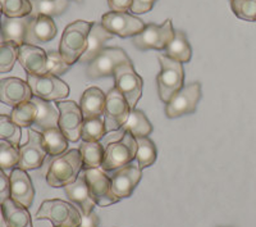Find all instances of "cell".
Wrapping results in <instances>:
<instances>
[{"label":"cell","instance_id":"cell-2","mask_svg":"<svg viewBox=\"0 0 256 227\" xmlns=\"http://www.w3.org/2000/svg\"><path fill=\"white\" fill-rule=\"evenodd\" d=\"M80 149H72L54 157L46 172V182L52 187H64L74 182L82 171Z\"/></svg>","mask_w":256,"mask_h":227},{"label":"cell","instance_id":"cell-29","mask_svg":"<svg viewBox=\"0 0 256 227\" xmlns=\"http://www.w3.org/2000/svg\"><path fill=\"white\" fill-rule=\"evenodd\" d=\"M80 153H81L82 168H100L104 160L105 146L100 141H95V143L84 141L80 146Z\"/></svg>","mask_w":256,"mask_h":227},{"label":"cell","instance_id":"cell-22","mask_svg":"<svg viewBox=\"0 0 256 227\" xmlns=\"http://www.w3.org/2000/svg\"><path fill=\"white\" fill-rule=\"evenodd\" d=\"M105 99H106V95L99 88L92 86L84 90L81 96V102H80L84 120H92V118H99L104 116Z\"/></svg>","mask_w":256,"mask_h":227},{"label":"cell","instance_id":"cell-27","mask_svg":"<svg viewBox=\"0 0 256 227\" xmlns=\"http://www.w3.org/2000/svg\"><path fill=\"white\" fill-rule=\"evenodd\" d=\"M122 130L126 132H130L134 139L148 137L152 132V125L142 111H138L134 108L130 112L128 120L122 126Z\"/></svg>","mask_w":256,"mask_h":227},{"label":"cell","instance_id":"cell-19","mask_svg":"<svg viewBox=\"0 0 256 227\" xmlns=\"http://www.w3.org/2000/svg\"><path fill=\"white\" fill-rule=\"evenodd\" d=\"M18 62L27 75H45L48 66V52L31 44H22L18 48Z\"/></svg>","mask_w":256,"mask_h":227},{"label":"cell","instance_id":"cell-23","mask_svg":"<svg viewBox=\"0 0 256 227\" xmlns=\"http://www.w3.org/2000/svg\"><path fill=\"white\" fill-rule=\"evenodd\" d=\"M113 36V34L106 31V30L102 27V24L92 22L90 34H88V49H86V52L82 54V57L80 58V62H81V63H88L90 61H92V59L104 49L105 43L112 40Z\"/></svg>","mask_w":256,"mask_h":227},{"label":"cell","instance_id":"cell-47","mask_svg":"<svg viewBox=\"0 0 256 227\" xmlns=\"http://www.w3.org/2000/svg\"><path fill=\"white\" fill-rule=\"evenodd\" d=\"M4 43V38H3V35H2V32H0V44H3Z\"/></svg>","mask_w":256,"mask_h":227},{"label":"cell","instance_id":"cell-18","mask_svg":"<svg viewBox=\"0 0 256 227\" xmlns=\"http://www.w3.org/2000/svg\"><path fill=\"white\" fill-rule=\"evenodd\" d=\"M9 180H10V199L22 207H31L35 198V189L27 171L16 167L10 171Z\"/></svg>","mask_w":256,"mask_h":227},{"label":"cell","instance_id":"cell-13","mask_svg":"<svg viewBox=\"0 0 256 227\" xmlns=\"http://www.w3.org/2000/svg\"><path fill=\"white\" fill-rule=\"evenodd\" d=\"M102 25L106 31L120 38L138 35L146 25L140 18L127 12H108L102 17Z\"/></svg>","mask_w":256,"mask_h":227},{"label":"cell","instance_id":"cell-4","mask_svg":"<svg viewBox=\"0 0 256 227\" xmlns=\"http://www.w3.org/2000/svg\"><path fill=\"white\" fill-rule=\"evenodd\" d=\"M35 218L48 219L56 227H78L82 215L73 204L60 199H52L41 203Z\"/></svg>","mask_w":256,"mask_h":227},{"label":"cell","instance_id":"cell-1","mask_svg":"<svg viewBox=\"0 0 256 227\" xmlns=\"http://www.w3.org/2000/svg\"><path fill=\"white\" fill-rule=\"evenodd\" d=\"M91 26L92 22L78 20L64 29L59 44V54L68 66L80 62L82 54L88 49Z\"/></svg>","mask_w":256,"mask_h":227},{"label":"cell","instance_id":"cell-32","mask_svg":"<svg viewBox=\"0 0 256 227\" xmlns=\"http://www.w3.org/2000/svg\"><path fill=\"white\" fill-rule=\"evenodd\" d=\"M137 151H136V159L137 164L141 169L148 168L155 163L158 157V150L155 146L154 141L148 137H137Z\"/></svg>","mask_w":256,"mask_h":227},{"label":"cell","instance_id":"cell-8","mask_svg":"<svg viewBox=\"0 0 256 227\" xmlns=\"http://www.w3.org/2000/svg\"><path fill=\"white\" fill-rule=\"evenodd\" d=\"M128 62H131V59L120 48H104L92 61L88 62L86 75L92 80L113 76L118 66Z\"/></svg>","mask_w":256,"mask_h":227},{"label":"cell","instance_id":"cell-10","mask_svg":"<svg viewBox=\"0 0 256 227\" xmlns=\"http://www.w3.org/2000/svg\"><path fill=\"white\" fill-rule=\"evenodd\" d=\"M201 98V85L198 82L184 85L180 91L172 96L166 104V114L168 118L191 114L196 111L198 103Z\"/></svg>","mask_w":256,"mask_h":227},{"label":"cell","instance_id":"cell-48","mask_svg":"<svg viewBox=\"0 0 256 227\" xmlns=\"http://www.w3.org/2000/svg\"><path fill=\"white\" fill-rule=\"evenodd\" d=\"M76 2H82V0H76Z\"/></svg>","mask_w":256,"mask_h":227},{"label":"cell","instance_id":"cell-33","mask_svg":"<svg viewBox=\"0 0 256 227\" xmlns=\"http://www.w3.org/2000/svg\"><path fill=\"white\" fill-rule=\"evenodd\" d=\"M36 116H38V108L32 100L14 107L10 113L12 121L20 127H30V126L35 125Z\"/></svg>","mask_w":256,"mask_h":227},{"label":"cell","instance_id":"cell-16","mask_svg":"<svg viewBox=\"0 0 256 227\" xmlns=\"http://www.w3.org/2000/svg\"><path fill=\"white\" fill-rule=\"evenodd\" d=\"M142 177V169L136 163H128L112 175V190L118 199L130 198Z\"/></svg>","mask_w":256,"mask_h":227},{"label":"cell","instance_id":"cell-5","mask_svg":"<svg viewBox=\"0 0 256 227\" xmlns=\"http://www.w3.org/2000/svg\"><path fill=\"white\" fill-rule=\"evenodd\" d=\"M136 139L130 132H126L116 141H109L105 146L104 160L100 168L105 172L116 171L136 158Z\"/></svg>","mask_w":256,"mask_h":227},{"label":"cell","instance_id":"cell-39","mask_svg":"<svg viewBox=\"0 0 256 227\" xmlns=\"http://www.w3.org/2000/svg\"><path fill=\"white\" fill-rule=\"evenodd\" d=\"M230 8L241 20L256 22V0H232Z\"/></svg>","mask_w":256,"mask_h":227},{"label":"cell","instance_id":"cell-25","mask_svg":"<svg viewBox=\"0 0 256 227\" xmlns=\"http://www.w3.org/2000/svg\"><path fill=\"white\" fill-rule=\"evenodd\" d=\"M164 56L180 63H188L192 57V49L184 31H174L172 41L164 49Z\"/></svg>","mask_w":256,"mask_h":227},{"label":"cell","instance_id":"cell-41","mask_svg":"<svg viewBox=\"0 0 256 227\" xmlns=\"http://www.w3.org/2000/svg\"><path fill=\"white\" fill-rule=\"evenodd\" d=\"M10 198V180L6 171L0 168V204Z\"/></svg>","mask_w":256,"mask_h":227},{"label":"cell","instance_id":"cell-7","mask_svg":"<svg viewBox=\"0 0 256 227\" xmlns=\"http://www.w3.org/2000/svg\"><path fill=\"white\" fill-rule=\"evenodd\" d=\"M173 36H174V30H173L172 20H166L162 25H146L145 29L138 35L134 36L132 43L140 50H164L166 45L172 41Z\"/></svg>","mask_w":256,"mask_h":227},{"label":"cell","instance_id":"cell-30","mask_svg":"<svg viewBox=\"0 0 256 227\" xmlns=\"http://www.w3.org/2000/svg\"><path fill=\"white\" fill-rule=\"evenodd\" d=\"M41 135L48 155H52V158L58 157L64 154L68 149V139L64 136L59 127L48 128L41 132Z\"/></svg>","mask_w":256,"mask_h":227},{"label":"cell","instance_id":"cell-35","mask_svg":"<svg viewBox=\"0 0 256 227\" xmlns=\"http://www.w3.org/2000/svg\"><path fill=\"white\" fill-rule=\"evenodd\" d=\"M20 137H22V131L20 126L13 122L10 116L0 114V140L20 148Z\"/></svg>","mask_w":256,"mask_h":227},{"label":"cell","instance_id":"cell-15","mask_svg":"<svg viewBox=\"0 0 256 227\" xmlns=\"http://www.w3.org/2000/svg\"><path fill=\"white\" fill-rule=\"evenodd\" d=\"M20 163L18 168L32 171L40 168L44 163L48 153L45 150L42 135L36 130H28V140L24 145H20Z\"/></svg>","mask_w":256,"mask_h":227},{"label":"cell","instance_id":"cell-45","mask_svg":"<svg viewBox=\"0 0 256 227\" xmlns=\"http://www.w3.org/2000/svg\"><path fill=\"white\" fill-rule=\"evenodd\" d=\"M0 227H8L6 226V217H4V210L3 207H2V204H0Z\"/></svg>","mask_w":256,"mask_h":227},{"label":"cell","instance_id":"cell-20","mask_svg":"<svg viewBox=\"0 0 256 227\" xmlns=\"http://www.w3.org/2000/svg\"><path fill=\"white\" fill-rule=\"evenodd\" d=\"M56 26L52 17L48 16H31L28 27H27L26 44L36 45L49 43L56 38Z\"/></svg>","mask_w":256,"mask_h":227},{"label":"cell","instance_id":"cell-24","mask_svg":"<svg viewBox=\"0 0 256 227\" xmlns=\"http://www.w3.org/2000/svg\"><path fill=\"white\" fill-rule=\"evenodd\" d=\"M30 21H31V16L22 18L4 17L3 21H2V29H0L4 41L14 43L18 47L24 44V39H26V32Z\"/></svg>","mask_w":256,"mask_h":227},{"label":"cell","instance_id":"cell-17","mask_svg":"<svg viewBox=\"0 0 256 227\" xmlns=\"http://www.w3.org/2000/svg\"><path fill=\"white\" fill-rule=\"evenodd\" d=\"M31 88L27 81L18 77H6L0 80V102L9 107H17L32 99Z\"/></svg>","mask_w":256,"mask_h":227},{"label":"cell","instance_id":"cell-49","mask_svg":"<svg viewBox=\"0 0 256 227\" xmlns=\"http://www.w3.org/2000/svg\"><path fill=\"white\" fill-rule=\"evenodd\" d=\"M230 2H232V0H230Z\"/></svg>","mask_w":256,"mask_h":227},{"label":"cell","instance_id":"cell-36","mask_svg":"<svg viewBox=\"0 0 256 227\" xmlns=\"http://www.w3.org/2000/svg\"><path fill=\"white\" fill-rule=\"evenodd\" d=\"M4 17L22 18L31 16V0H0Z\"/></svg>","mask_w":256,"mask_h":227},{"label":"cell","instance_id":"cell-40","mask_svg":"<svg viewBox=\"0 0 256 227\" xmlns=\"http://www.w3.org/2000/svg\"><path fill=\"white\" fill-rule=\"evenodd\" d=\"M70 68V66H68L64 59L62 58V56L59 54V52H48V66H46V73L52 76H60L64 75Z\"/></svg>","mask_w":256,"mask_h":227},{"label":"cell","instance_id":"cell-31","mask_svg":"<svg viewBox=\"0 0 256 227\" xmlns=\"http://www.w3.org/2000/svg\"><path fill=\"white\" fill-rule=\"evenodd\" d=\"M31 16L56 17L63 15L70 7V0H31Z\"/></svg>","mask_w":256,"mask_h":227},{"label":"cell","instance_id":"cell-46","mask_svg":"<svg viewBox=\"0 0 256 227\" xmlns=\"http://www.w3.org/2000/svg\"><path fill=\"white\" fill-rule=\"evenodd\" d=\"M2 16H3V9H2V4H0V29H2Z\"/></svg>","mask_w":256,"mask_h":227},{"label":"cell","instance_id":"cell-3","mask_svg":"<svg viewBox=\"0 0 256 227\" xmlns=\"http://www.w3.org/2000/svg\"><path fill=\"white\" fill-rule=\"evenodd\" d=\"M158 59L160 63V72L156 76L158 95L160 100L166 104L184 86V70L182 63L173 61L164 54H159Z\"/></svg>","mask_w":256,"mask_h":227},{"label":"cell","instance_id":"cell-12","mask_svg":"<svg viewBox=\"0 0 256 227\" xmlns=\"http://www.w3.org/2000/svg\"><path fill=\"white\" fill-rule=\"evenodd\" d=\"M130 112H131V107L128 105L124 96L116 88L110 89L106 94L104 116H102L106 132H113L122 128L126 121L128 120Z\"/></svg>","mask_w":256,"mask_h":227},{"label":"cell","instance_id":"cell-11","mask_svg":"<svg viewBox=\"0 0 256 227\" xmlns=\"http://www.w3.org/2000/svg\"><path fill=\"white\" fill-rule=\"evenodd\" d=\"M82 173L90 187L91 195L95 199L96 205L108 207L120 200L113 194L110 177L106 175V172L102 171V168H91L82 169Z\"/></svg>","mask_w":256,"mask_h":227},{"label":"cell","instance_id":"cell-50","mask_svg":"<svg viewBox=\"0 0 256 227\" xmlns=\"http://www.w3.org/2000/svg\"><path fill=\"white\" fill-rule=\"evenodd\" d=\"M54 227H56V226H54Z\"/></svg>","mask_w":256,"mask_h":227},{"label":"cell","instance_id":"cell-44","mask_svg":"<svg viewBox=\"0 0 256 227\" xmlns=\"http://www.w3.org/2000/svg\"><path fill=\"white\" fill-rule=\"evenodd\" d=\"M78 227H99V217L94 210L88 214H82L81 224Z\"/></svg>","mask_w":256,"mask_h":227},{"label":"cell","instance_id":"cell-21","mask_svg":"<svg viewBox=\"0 0 256 227\" xmlns=\"http://www.w3.org/2000/svg\"><path fill=\"white\" fill-rule=\"evenodd\" d=\"M64 191H66V194H67V196L73 204H76L81 208L82 214H88L95 208L96 201L91 195L90 187L86 182V178H84L82 171L74 182L64 186Z\"/></svg>","mask_w":256,"mask_h":227},{"label":"cell","instance_id":"cell-37","mask_svg":"<svg viewBox=\"0 0 256 227\" xmlns=\"http://www.w3.org/2000/svg\"><path fill=\"white\" fill-rule=\"evenodd\" d=\"M20 163V149L10 143L0 144V168L3 171H12Z\"/></svg>","mask_w":256,"mask_h":227},{"label":"cell","instance_id":"cell-34","mask_svg":"<svg viewBox=\"0 0 256 227\" xmlns=\"http://www.w3.org/2000/svg\"><path fill=\"white\" fill-rule=\"evenodd\" d=\"M106 134L108 132H106L105 122L102 117H99V118H92V120H84L81 132V139L84 141H88V143L100 141Z\"/></svg>","mask_w":256,"mask_h":227},{"label":"cell","instance_id":"cell-9","mask_svg":"<svg viewBox=\"0 0 256 227\" xmlns=\"http://www.w3.org/2000/svg\"><path fill=\"white\" fill-rule=\"evenodd\" d=\"M27 82L32 94L46 102H54L67 98L70 95V86L56 76L49 75H27Z\"/></svg>","mask_w":256,"mask_h":227},{"label":"cell","instance_id":"cell-28","mask_svg":"<svg viewBox=\"0 0 256 227\" xmlns=\"http://www.w3.org/2000/svg\"><path fill=\"white\" fill-rule=\"evenodd\" d=\"M31 100L35 103L36 108H38V116H36L35 125L38 128H41V131L48 130V128L58 127L59 112H56L54 105L50 102L36 98V96H32Z\"/></svg>","mask_w":256,"mask_h":227},{"label":"cell","instance_id":"cell-43","mask_svg":"<svg viewBox=\"0 0 256 227\" xmlns=\"http://www.w3.org/2000/svg\"><path fill=\"white\" fill-rule=\"evenodd\" d=\"M134 0H108L109 8L113 12H128L131 11Z\"/></svg>","mask_w":256,"mask_h":227},{"label":"cell","instance_id":"cell-6","mask_svg":"<svg viewBox=\"0 0 256 227\" xmlns=\"http://www.w3.org/2000/svg\"><path fill=\"white\" fill-rule=\"evenodd\" d=\"M114 88L120 91L127 100L131 109L136 108V104L142 96L144 80L134 71L132 62L122 63L114 71Z\"/></svg>","mask_w":256,"mask_h":227},{"label":"cell","instance_id":"cell-26","mask_svg":"<svg viewBox=\"0 0 256 227\" xmlns=\"http://www.w3.org/2000/svg\"><path fill=\"white\" fill-rule=\"evenodd\" d=\"M8 227H32L31 214L26 207H22L10 198L2 204Z\"/></svg>","mask_w":256,"mask_h":227},{"label":"cell","instance_id":"cell-42","mask_svg":"<svg viewBox=\"0 0 256 227\" xmlns=\"http://www.w3.org/2000/svg\"><path fill=\"white\" fill-rule=\"evenodd\" d=\"M156 2L158 0H134L132 2L131 12L136 13V15H142V13L150 12Z\"/></svg>","mask_w":256,"mask_h":227},{"label":"cell","instance_id":"cell-38","mask_svg":"<svg viewBox=\"0 0 256 227\" xmlns=\"http://www.w3.org/2000/svg\"><path fill=\"white\" fill-rule=\"evenodd\" d=\"M18 45L14 43L4 41L0 44V73H6L12 71L16 62L18 61Z\"/></svg>","mask_w":256,"mask_h":227},{"label":"cell","instance_id":"cell-14","mask_svg":"<svg viewBox=\"0 0 256 227\" xmlns=\"http://www.w3.org/2000/svg\"><path fill=\"white\" fill-rule=\"evenodd\" d=\"M56 105L59 111L58 127L60 128L64 136L67 137L68 141L76 143L81 139L82 125H84V117L80 104L72 100H66V102H59Z\"/></svg>","mask_w":256,"mask_h":227}]
</instances>
